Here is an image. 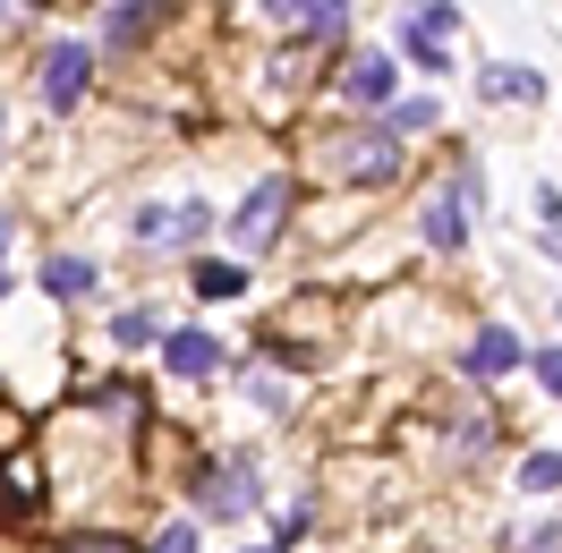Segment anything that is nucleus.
<instances>
[{
  "label": "nucleus",
  "mask_w": 562,
  "mask_h": 553,
  "mask_svg": "<svg viewBox=\"0 0 562 553\" xmlns=\"http://www.w3.org/2000/svg\"><path fill=\"white\" fill-rule=\"evenodd\" d=\"M86 86H94V52H86L77 35H60L52 52H43V103H52V111H69Z\"/></svg>",
  "instance_id": "nucleus-1"
},
{
  "label": "nucleus",
  "mask_w": 562,
  "mask_h": 553,
  "mask_svg": "<svg viewBox=\"0 0 562 553\" xmlns=\"http://www.w3.org/2000/svg\"><path fill=\"white\" fill-rule=\"evenodd\" d=\"M333 162H341V179H358V188H384V179L401 171V145H392L384 128H350Z\"/></svg>",
  "instance_id": "nucleus-2"
},
{
  "label": "nucleus",
  "mask_w": 562,
  "mask_h": 553,
  "mask_svg": "<svg viewBox=\"0 0 562 553\" xmlns=\"http://www.w3.org/2000/svg\"><path fill=\"white\" fill-rule=\"evenodd\" d=\"M281 213H290V188H281V179L247 188V205L231 213V239H239V247H265V239L281 230Z\"/></svg>",
  "instance_id": "nucleus-3"
},
{
  "label": "nucleus",
  "mask_w": 562,
  "mask_h": 553,
  "mask_svg": "<svg viewBox=\"0 0 562 553\" xmlns=\"http://www.w3.org/2000/svg\"><path fill=\"white\" fill-rule=\"evenodd\" d=\"M205 230H213L205 205H154V213H137V247H188V239H205Z\"/></svg>",
  "instance_id": "nucleus-4"
},
{
  "label": "nucleus",
  "mask_w": 562,
  "mask_h": 553,
  "mask_svg": "<svg viewBox=\"0 0 562 553\" xmlns=\"http://www.w3.org/2000/svg\"><path fill=\"white\" fill-rule=\"evenodd\" d=\"M265 18L290 26V35H333V26L350 18V0H265Z\"/></svg>",
  "instance_id": "nucleus-5"
},
{
  "label": "nucleus",
  "mask_w": 562,
  "mask_h": 553,
  "mask_svg": "<svg viewBox=\"0 0 562 553\" xmlns=\"http://www.w3.org/2000/svg\"><path fill=\"white\" fill-rule=\"evenodd\" d=\"M196 503H205L213 519H239V511H256V485H247V469H205V477H196Z\"/></svg>",
  "instance_id": "nucleus-6"
},
{
  "label": "nucleus",
  "mask_w": 562,
  "mask_h": 553,
  "mask_svg": "<svg viewBox=\"0 0 562 553\" xmlns=\"http://www.w3.org/2000/svg\"><path fill=\"white\" fill-rule=\"evenodd\" d=\"M460 366H469V375H477V383H503V375H512V366H520V341H512L503 324H486V332L469 341V358H460Z\"/></svg>",
  "instance_id": "nucleus-7"
},
{
  "label": "nucleus",
  "mask_w": 562,
  "mask_h": 553,
  "mask_svg": "<svg viewBox=\"0 0 562 553\" xmlns=\"http://www.w3.org/2000/svg\"><path fill=\"white\" fill-rule=\"evenodd\" d=\"M162 349H171V375H188V383H196V375H222V358H231L213 332H171Z\"/></svg>",
  "instance_id": "nucleus-8"
},
{
  "label": "nucleus",
  "mask_w": 562,
  "mask_h": 553,
  "mask_svg": "<svg viewBox=\"0 0 562 553\" xmlns=\"http://www.w3.org/2000/svg\"><path fill=\"white\" fill-rule=\"evenodd\" d=\"M392 86H401V77H392V60H384V52L350 60V77H341V94H350V103H392Z\"/></svg>",
  "instance_id": "nucleus-9"
},
{
  "label": "nucleus",
  "mask_w": 562,
  "mask_h": 553,
  "mask_svg": "<svg viewBox=\"0 0 562 553\" xmlns=\"http://www.w3.org/2000/svg\"><path fill=\"white\" fill-rule=\"evenodd\" d=\"M418 230H426V247H435V256H452V247L469 239V205H460V196H435Z\"/></svg>",
  "instance_id": "nucleus-10"
},
{
  "label": "nucleus",
  "mask_w": 562,
  "mask_h": 553,
  "mask_svg": "<svg viewBox=\"0 0 562 553\" xmlns=\"http://www.w3.org/2000/svg\"><path fill=\"white\" fill-rule=\"evenodd\" d=\"M94 264H86V256H52V264H43V290H52V298H86V290H94Z\"/></svg>",
  "instance_id": "nucleus-11"
},
{
  "label": "nucleus",
  "mask_w": 562,
  "mask_h": 553,
  "mask_svg": "<svg viewBox=\"0 0 562 553\" xmlns=\"http://www.w3.org/2000/svg\"><path fill=\"white\" fill-rule=\"evenodd\" d=\"M452 26H460L452 0H426V9H409V18H401V35H426V43H452Z\"/></svg>",
  "instance_id": "nucleus-12"
},
{
  "label": "nucleus",
  "mask_w": 562,
  "mask_h": 553,
  "mask_svg": "<svg viewBox=\"0 0 562 553\" xmlns=\"http://www.w3.org/2000/svg\"><path fill=\"white\" fill-rule=\"evenodd\" d=\"M188 290H196V298H239L247 273H239V264H213V256H205V264L188 273Z\"/></svg>",
  "instance_id": "nucleus-13"
},
{
  "label": "nucleus",
  "mask_w": 562,
  "mask_h": 553,
  "mask_svg": "<svg viewBox=\"0 0 562 553\" xmlns=\"http://www.w3.org/2000/svg\"><path fill=\"white\" fill-rule=\"evenodd\" d=\"M154 332H162V315H154V307H120V315H111V341H128V349H145Z\"/></svg>",
  "instance_id": "nucleus-14"
},
{
  "label": "nucleus",
  "mask_w": 562,
  "mask_h": 553,
  "mask_svg": "<svg viewBox=\"0 0 562 553\" xmlns=\"http://www.w3.org/2000/svg\"><path fill=\"white\" fill-rule=\"evenodd\" d=\"M477 86H486V94H503V103H537V94H546V86H537L528 69H486Z\"/></svg>",
  "instance_id": "nucleus-15"
},
{
  "label": "nucleus",
  "mask_w": 562,
  "mask_h": 553,
  "mask_svg": "<svg viewBox=\"0 0 562 553\" xmlns=\"http://www.w3.org/2000/svg\"><path fill=\"white\" fill-rule=\"evenodd\" d=\"M520 494H562V451H528V469H520Z\"/></svg>",
  "instance_id": "nucleus-16"
},
{
  "label": "nucleus",
  "mask_w": 562,
  "mask_h": 553,
  "mask_svg": "<svg viewBox=\"0 0 562 553\" xmlns=\"http://www.w3.org/2000/svg\"><path fill=\"white\" fill-rule=\"evenodd\" d=\"M137 26H154V0H111V26H103V35H111V43H128Z\"/></svg>",
  "instance_id": "nucleus-17"
},
{
  "label": "nucleus",
  "mask_w": 562,
  "mask_h": 553,
  "mask_svg": "<svg viewBox=\"0 0 562 553\" xmlns=\"http://www.w3.org/2000/svg\"><path fill=\"white\" fill-rule=\"evenodd\" d=\"M418 128H435V103H426V94H418V103H392V128H384V137H418Z\"/></svg>",
  "instance_id": "nucleus-18"
},
{
  "label": "nucleus",
  "mask_w": 562,
  "mask_h": 553,
  "mask_svg": "<svg viewBox=\"0 0 562 553\" xmlns=\"http://www.w3.org/2000/svg\"><path fill=\"white\" fill-rule=\"evenodd\" d=\"M401 43H409V60H418L426 77H443V69H452V52H443V43H426V35H401Z\"/></svg>",
  "instance_id": "nucleus-19"
},
{
  "label": "nucleus",
  "mask_w": 562,
  "mask_h": 553,
  "mask_svg": "<svg viewBox=\"0 0 562 553\" xmlns=\"http://www.w3.org/2000/svg\"><path fill=\"white\" fill-rule=\"evenodd\" d=\"M145 553H196V528L179 519V528H162V537H154V545H145Z\"/></svg>",
  "instance_id": "nucleus-20"
},
{
  "label": "nucleus",
  "mask_w": 562,
  "mask_h": 553,
  "mask_svg": "<svg viewBox=\"0 0 562 553\" xmlns=\"http://www.w3.org/2000/svg\"><path fill=\"white\" fill-rule=\"evenodd\" d=\"M520 553H562V528H528V537H520Z\"/></svg>",
  "instance_id": "nucleus-21"
},
{
  "label": "nucleus",
  "mask_w": 562,
  "mask_h": 553,
  "mask_svg": "<svg viewBox=\"0 0 562 553\" xmlns=\"http://www.w3.org/2000/svg\"><path fill=\"white\" fill-rule=\"evenodd\" d=\"M537 375H546V392H562V349H537Z\"/></svg>",
  "instance_id": "nucleus-22"
},
{
  "label": "nucleus",
  "mask_w": 562,
  "mask_h": 553,
  "mask_svg": "<svg viewBox=\"0 0 562 553\" xmlns=\"http://www.w3.org/2000/svg\"><path fill=\"white\" fill-rule=\"evenodd\" d=\"M69 553H137V545H111V537H86V545H69Z\"/></svg>",
  "instance_id": "nucleus-23"
},
{
  "label": "nucleus",
  "mask_w": 562,
  "mask_h": 553,
  "mask_svg": "<svg viewBox=\"0 0 562 553\" xmlns=\"http://www.w3.org/2000/svg\"><path fill=\"white\" fill-rule=\"evenodd\" d=\"M9 18H18V0H0V26H9Z\"/></svg>",
  "instance_id": "nucleus-24"
},
{
  "label": "nucleus",
  "mask_w": 562,
  "mask_h": 553,
  "mask_svg": "<svg viewBox=\"0 0 562 553\" xmlns=\"http://www.w3.org/2000/svg\"><path fill=\"white\" fill-rule=\"evenodd\" d=\"M0 256H9V222H0ZM0 290H9V281H0Z\"/></svg>",
  "instance_id": "nucleus-25"
},
{
  "label": "nucleus",
  "mask_w": 562,
  "mask_h": 553,
  "mask_svg": "<svg viewBox=\"0 0 562 553\" xmlns=\"http://www.w3.org/2000/svg\"><path fill=\"white\" fill-rule=\"evenodd\" d=\"M265 553H281V545H265Z\"/></svg>",
  "instance_id": "nucleus-26"
}]
</instances>
